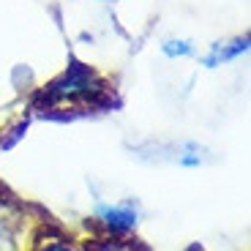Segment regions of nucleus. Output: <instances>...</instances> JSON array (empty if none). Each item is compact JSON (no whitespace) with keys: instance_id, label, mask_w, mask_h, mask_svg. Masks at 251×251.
Returning a JSON list of instances; mask_svg holds the SVG:
<instances>
[{"instance_id":"1","label":"nucleus","mask_w":251,"mask_h":251,"mask_svg":"<svg viewBox=\"0 0 251 251\" xmlns=\"http://www.w3.org/2000/svg\"><path fill=\"white\" fill-rule=\"evenodd\" d=\"M107 224L112 226V229H128V226L134 224V213L131 210H109Z\"/></svg>"},{"instance_id":"2","label":"nucleus","mask_w":251,"mask_h":251,"mask_svg":"<svg viewBox=\"0 0 251 251\" xmlns=\"http://www.w3.org/2000/svg\"><path fill=\"white\" fill-rule=\"evenodd\" d=\"M8 246H11V240H8L6 226H0V251H8Z\"/></svg>"}]
</instances>
